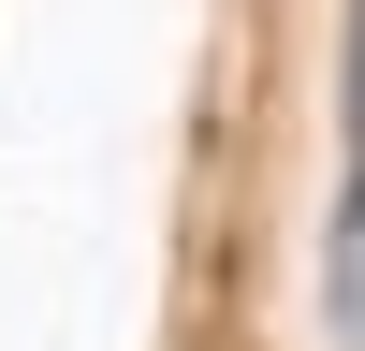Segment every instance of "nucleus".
Here are the masks:
<instances>
[{
  "label": "nucleus",
  "mask_w": 365,
  "mask_h": 351,
  "mask_svg": "<svg viewBox=\"0 0 365 351\" xmlns=\"http://www.w3.org/2000/svg\"><path fill=\"white\" fill-rule=\"evenodd\" d=\"M322 307H336V337L365 351V161L336 176V249H322Z\"/></svg>",
  "instance_id": "obj_1"
},
{
  "label": "nucleus",
  "mask_w": 365,
  "mask_h": 351,
  "mask_svg": "<svg viewBox=\"0 0 365 351\" xmlns=\"http://www.w3.org/2000/svg\"><path fill=\"white\" fill-rule=\"evenodd\" d=\"M336 103H351V161H365V0H351V58H336Z\"/></svg>",
  "instance_id": "obj_2"
}]
</instances>
